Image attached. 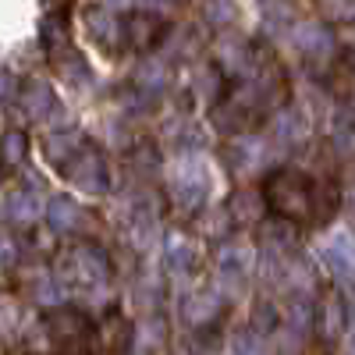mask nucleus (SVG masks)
<instances>
[{
  "label": "nucleus",
  "instance_id": "nucleus-3",
  "mask_svg": "<svg viewBox=\"0 0 355 355\" xmlns=\"http://www.w3.org/2000/svg\"><path fill=\"white\" fill-rule=\"evenodd\" d=\"M61 174L68 178V185H75V189H82V192H107V185H110V174H107V160H103V153L96 150L93 142H82L78 150L61 164Z\"/></svg>",
  "mask_w": 355,
  "mask_h": 355
},
{
  "label": "nucleus",
  "instance_id": "nucleus-21",
  "mask_svg": "<svg viewBox=\"0 0 355 355\" xmlns=\"http://www.w3.org/2000/svg\"><path fill=\"white\" fill-rule=\"evenodd\" d=\"M85 142V135L78 132V128H64V132H53L50 139H46V146H43V150H46V160L50 164H57V167H61L75 150H78V146Z\"/></svg>",
  "mask_w": 355,
  "mask_h": 355
},
{
  "label": "nucleus",
  "instance_id": "nucleus-9",
  "mask_svg": "<svg viewBox=\"0 0 355 355\" xmlns=\"http://www.w3.org/2000/svg\"><path fill=\"white\" fill-rule=\"evenodd\" d=\"M96 345H100L103 355H125V352L135 345L132 323H128L121 313H110V316L100 323V331H96Z\"/></svg>",
  "mask_w": 355,
  "mask_h": 355
},
{
  "label": "nucleus",
  "instance_id": "nucleus-5",
  "mask_svg": "<svg viewBox=\"0 0 355 355\" xmlns=\"http://www.w3.org/2000/svg\"><path fill=\"white\" fill-rule=\"evenodd\" d=\"M46 331L64 352H78L82 345H89V320H85V313H78L71 306L50 309L46 313Z\"/></svg>",
  "mask_w": 355,
  "mask_h": 355
},
{
  "label": "nucleus",
  "instance_id": "nucleus-12",
  "mask_svg": "<svg viewBox=\"0 0 355 355\" xmlns=\"http://www.w3.org/2000/svg\"><path fill=\"white\" fill-rule=\"evenodd\" d=\"M85 28L93 43H100L103 50H114L117 40L125 36V21H117V15L107 8H85Z\"/></svg>",
  "mask_w": 355,
  "mask_h": 355
},
{
  "label": "nucleus",
  "instance_id": "nucleus-6",
  "mask_svg": "<svg viewBox=\"0 0 355 355\" xmlns=\"http://www.w3.org/2000/svg\"><path fill=\"white\" fill-rule=\"evenodd\" d=\"M323 263H327V270L338 274L341 281H355V234L352 231H334L327 242L320 249Z\"/></svg>",
  "mask_w": 355,
  "mask_h": 355
},
{
  "label": "nucleus",
  "instance_id": "nucleus-37",
  "mask_svg": "<svg viewBox=\"0 0 355 355\" xmlns=\"http://www.w3.org/2000/svg\"><path fill=\"white\" fill-rule=\"evenodd\" d=\"M348 348H352V355H355V334H352V338H348Z\"/></svg>",
  "mask_w": 355,
  "mask_h": 355
},
{
  "label": "nucleus",
  "instance_id": "nucleus-7",
  "mask_svg": "<svg viewBox=\"0 0 355 355\" xmlns=\"http://www.w3.org/2000/svg\"><path fill=\"white\" fill-rule=\"evenodd\" d=\"M167 33V21L160 15H150V11H135L125 18V43L132 50H153Z\"/></svg>",
  "mask_w": 355,
  "mask_h": 355
},
{
  "label": "nucleus",
  "instance_id": "nucleus-10",
  "mask_svg": "<svg viewBox=\"0 0 355 355\" xmlns=\"http://www.w3.org/2000/svg\"><path fill=\"white\" fill-rule=\"evenodd\" d=\"M46 224L57 231V234H75L85 227V210L71 199V196H53L46 202Z\"/></svg>",
  "mask_w": 355,
  "mask_h": 355
},
{
  "label": "nucleus",
  "instance_id": "nucleus-33",
  "mask_svg": "<svg viewBox=\"0 0 355 355\" xmlns=\"http://www.w3.org/2000/svg\"><path fill=\"white\" fill-rule=\"evenodd\" d=\"M231 18H234V4H231V0H210V4H206V21L227 25Z\"/></svg>",
  "mask_w": 355,
  "mask_h": 355
},
{
  "label": "nucleus",
  "instance_id": "nucleus-26",
  "mask_svg": "<svg viewBox=\"0 0 355 355\" xmlns=\"http://www.w3.org/2000/svg\"><path fill=\"white\" fill-rule=\"evenodd\" d=\"M196 93H199L206 103L224 100V71H220V68H202L199 78H196Z\"/></svg>",
  "mask_w": 355,
  "mask_h": 355
},
{
  "label": "nucleus",
  "instance_id": "nucleus-14",
  "mask_svg": "<svg viewBox=\"0 0 355 355\" xmlns=\"http://www.w3.org/2000/svg\"><path fill=\"white\" fill-rule=\"evenodd\" d=\"M164 263H167V270H174V274H189L192 266L199 263V245H196L192 234L171 231L167 245H164Z\"/></svg>",
  "mask_w": 355,
  "mask_h": 355
},
{
  "label": "nucleus",
  "instance_id": "nucleus-4",
  "mask_svg": "<svg viewBox=\"0 0 355 355\" xmlns=\"http://www.w3.org/2000/svg\"><path fill=\"white\" fill-rule=\"evenodd\" d=\"M206 192H210V178H206V167L199 157H178L174 164V178H171V199L178 210H199L206 202Z\"/></svg>",
  "mask_w": 355,
  "mask_h": 355
},
{
  "label": "nucleus",
  "instance_id": "nucleus-23",
  "mask_svg": "<svg viewBox=\"0 0 355 355\" xmlns=\"http://www.w3.org/2000/svg\"><path fill=\"white\" fill-rule=\"evenodd\" d=\"M263 245H266V252H274V256H281L284 249H291L295 245V227H291V220H266L263 224Z\"/></svg>",
  "mask_w": 355,
  "mask_h": 355
},
{
  "label": "nucleus",
  "instance_id": "nucleus-18",
  "mask_svg": "<svg viewBox=\"0 0 355 355\" xmlns=\"http://www.w3.org/2000/svg\"><path fill=\"white\" fill-rule=\"evenodd\" d=\"M259 160H263V142L256 135H239V139L227 146V167H234L239 174L256 171Z\"/></svg>",
  "mask_w": 355,
  "mask_h": 355
},
{
  "label": "nucleus",
  "instance_id": "nucleus-27",
  "mask_svg": "<svg viewBox=\"0 0 355 355\" xmlns=\"http://www.w3.org/2000/svg\"><path fill=\"white\" fill-rule=\"evenodd\" d=\"M40 36H43V43H46L50 50L61 46L64 36H68V21H64V15H46L43 25H40Z\"/></svg>",
  "mask_w": 355,
  "mask_h": 355
},
{
  "label": "nucleus",
  "instance_id": "nucleus-8",
  "mask_svg": "<svg viewBox=\"0 0 355 355\" xmlns=\"http://www.w3.org/2000/svg\"><path fill=\"white\" fill-rule=\"evenodd\" d=\"M15 103H21V114H25V117H33V121H43V117L53 114L57 96H53V89H50L43 78H33V82L18 85Z\"/></svg>",
  "mask_w": 355,
  "mask_h": 355
},
{
  "label": "nucleus",
  "instance_id": "nucleus-22",
  "mask_svg": "<svg viewBox=\"0 0 355 355\" xmlns=\"http://www.w3.org/2000/svg\"><path fill=\"white\" fill-rule=\"evenodd\" d=\"M28 157V135L21 128H8L0 135V167H21Z\"/></svg>",
  "mask_w": 355,
  "mask_h": 355
},
{
  "label": "nucleus",
  "instance_id": "nucleus-29",
  "mask_svg": "<svg viewBox=\"0 0 355 355\" xmlns=\"http://www.w3.org/2000/svg\"><path fill=\"white\" fill-rule=\"evenodd\" d=\"M220 348V338L214 334V327H196V334L189 338V352L196 355H217Z\"/></svg>",
  "mask_w": 355,
  "mask_h": 355
},
{
  "label": "nucleus",
  "instance_id": "nucleus-35",
  "mask_svg": "<svg viewBox=\"0 0 355 355\" xmlns=\"http://www.w3.org/2000/svg\"><path fill=\"white\" fill-rule=\"evenodd\" d=\"M18 96V82H15V75H0V100H15Z\"/></svg>",
  "mask_w": 355,
  "mask_h": 355
},
{
  "label": "nucleus",
  "instance_id": "nucleus-30",
  "mask_svg": "<svg viewBox=\"0 0 355 355\" xmlns=\"http://www.w3.org/2000/svg\"><path fill=\"white\" fill-rule=\"evenodd\" d=\"M313 313H316V306H313L309 299H295V302L288 306V320H291V327H295V331L313 327Z\"/></svg>",
  "mask_w": 355,
  "mask_h": 355
},
{
  "label": "nucleus",
  "instance_id": "nucleus-25",
  "mask_svg": "<svg viewBox=\"0 0 355 355\" xmlns=\"http://www.w3.org/2000/svg\"><path fill=\"white\" fill-rule=\"evenodd\" d=\"M57 68H61V75H64L71 85L93 82V71H89V64L82 61V53H75V50H64L61 57H57Z\"/></svg>",
  "mask_w": 355,
  "mask_h": 355
},
{
  "label": "nucleus",
  "instance_id": "nucleus-16",
  "mask_svg": "<svg viewBox=\"0 0 355 355\" xmlns=\"http://www.w3.org/2000/svg\"><path fill=\"white\" fill-rule=\"evenodd\" d=\"M345 323H348V309H345V302L338 299V295H327L323 302H316L313 327L327 338V341H334V338L345 334Z\"/></svg>",
  "mask_w": 355,
  "mask_h": 355
},
{
  "label": "nucleus",
  "instance_id": "nucleus-11",
  "mask_svg": "<svg viewBox=\"0 0 355 355\" xmlns=\"http://www.w3.org/2000/svg\"><path fill=\"white\" fill-rule=\"evenodd\" d=\"M182 316L192 323V327H214V323L224 316V295L220 291H196L182 306Z\"/></svg>",
  "mask_w": 355,
  "mask_h": 355
},
{
  "label": "nucleus",
  "instance_id": "nucleus-2",
  "mask_svg": "<svg viewBox=\"0 0 355 355\" xmlns=\"http://www.w3.org/2000/svg\"><path fill=\"white\" fill-rule=\"evenodd\" d=\"M57 277L71 288H100L110 277V259L100 245L78 242L57 259Z\"/></svg>",
  "mask_w": 355,
  "mask_h": 355
},
{
  "label": "nucleus",
  "instance_id": "nucleus-19",
  "mask_svg": "<svg viewBox=\"0 0 355 355\" xmlns=\"http://www.w3.org/2000/svg\"><path fill=\"white\" fill-rule=\"evenodd\" d=\"M4 210H8V217H11V224H18V227H33L36 220H40V199H36V192H28V189H15L11 196H8V202H4Z\"/></svg>",
  "mask_w": 355,
  "mask_h": 355
},
{
  "label": "nucleus",
  "instance_id": "nucleus-17",
  "mask_svg": "<svg viewBox=\"0 0 355 355\" xmlns=\"http://www.w3.org/2000/svg\"><path fill=\"white\" fill-rule=\"evenodd\" d=\"M306 132H309V121H306V114H302L299 107H281V110L274 114V121H270V135H274V142H281V146L302 142Z\"/></svg>",
  "mask_w": 355,
  "mask_h": 355
},
{
  "label": "nucleus",
  "instance_id": "nucleus-20",
  "mask_svg": "<svg viewBox=\"0 0 355 355\" xmlns=\"http://www.w3.org/2000/svg\"><path fill=\"white\" fill-rule=\"evenodd\" d=\"M252 249L249 245H239V242H227V245H220V252H217V266H220V274L224 277H234V281H242L249 270H252Z\"/></svg>",
  "mask_w": 355,
  "mask_h": 355
},
{
  "label": "nucleus",
  "instance_id": "nucleus-24",
  "mask_svg": "<svg viewBox=\"0 0 355 355\" xmlns=\"http://www.w3.org/2000/svg\"><path fill=\"white\" fill-rule=\"evenodd\" d=\"M167 82H171V75H167V68H164L160 61H150V64H142V68L135 71V85H139V93H142L146 100L157 96V93H164Z\"/></svg>",
  "mask_w": 355,
  "mask_h": 355
},
{
  "label": "nucleus",
  "instance_id": "nucleus-36",
  "mask_svg": "<svg viewBox=\"0 0 355 355\" xmlns=\"http://www.w3.org/2000/svg\"><path fill=\"white\" fill-rule=\"evenodd\" d=\"M348 206H352V217H355V189H352V196H348Z\"/></svg>",
  "mask_w": 355,
  "mask_h": 355
},
{
  "label": "nucleus",
  "instance_id": "nucleus-1",
  "mask_svg": "<svg viewBox=\"0 0 355 355\" xmlns=\"http://www.w3.org/2000/svg\"><path fill=\"white\" fill-rule=\"evenodd\" d=\"M263 199H266V210H274L281 220L299 224L316 217V185L302 171H291V167L274 171L263 185Z\"/></svg>",
  "mask_w": 355,
  "mask_h": 355
},
{
  "label": "nucleus",
  "instance_id": "nucleus-34",
  "mask_svg": "<svg viewBox=\"0 0 355 355\" xmlns=\"http://www.w3.org/2000/svg\"><path fill=\"white\" fill-rule=\"evenodd\" d=\"M18 263V242L11 239V234H0V266H15Z\"/></svg>",
  "mask_w": 355,
  "mask_h": 355
},
{
  "label": "nucleus",
  "instance_id": "nucleus-28",
  "mask_svg": "<svg viewBox=\"0 0 355 355\" xmlns=\"http://www.w3.org/2000/svg\"><path fill=\"white\" fill-rule=\"evenodd\" d=\"M231 355H266L259 331H239L231 338Z\"/></svg>",
  "mask_w": 355,
  "mask_h": 355
},
{
  "label": "nucleus",
  "instance_id": "nucleus-15",
  "mask_svg": "<svg viewBox=\"0 0 355 355\" xmlns=\"http://www.w3.org/2000/svg\"><path fill=\"white\" fill-rule=\"evenodd\" d=\"M295 46H299L306 57H327L334 50V33L323 21H302L295 25Z\"/></svg>",
  "mask_w": 355,
  "mask_h": 355
},
{
  "label": "nucleus",
  "instance_id": "nucleus-39",
  "mask_svg": "<svg viewBox=\"0 0 355 355\" xmlns=\"http://www.w3.org/2000/svg\"><path fill=\"white\" fill-rule=\"evenodd\" d=\"M0 182H4V167H0Z\"/></svg>",
  "mask_w": 355,
  "mask_h": 355
},
{
  "label": "nucleus",
  "instance_id": "nucleus-13",
  "mask_svg": "<svg viewBox=\"0 0 355 355\" xmlns=\"http://www.w3.org/2000/svg\"><path fill=\"white\" fill-rule=\"evenodd\" d=\"M224 210H227L231 224H256L266 217V199L259 189H234Z\"/></svg>",
  "mask_w": 355,
  "mask_h": 355
},
{
  "label": "nucleus",
  "instance_id": "nucleus-38",
  "mask_svg": "<svg viewBox=\"0 0 355 355\" xmlns=\"http://www.w3.org/2000/svg\"><path fill=\"white\" fill-rule=\"evenodd\" d=\"M110 4H125V0H110Z\"/></svg>",
  "mask_w": 355,
  "mask_h": 355
},
{
  "label": "nucleus",
  "instance_id": "nucleus-31",
  "mask_svg": "<svg viewBox=\"0 0 355 355\" xmlns=\"http://www.w3.org/2000/svg\"><path fill=\"white\" fill-rule=\"evenodd\" d=\"M277 309L270 306V302H259L256 309H252V331H259V334H270L274 327H277Z\"/></svg>",
  "mask_w": 355,
  "mask_h": 355
},
{
  "label": "nucleus",
  "instance_id": "nucleus-32",
  "mask_svg": "<svg viewBox=\"0 0 355 355\" xmlns=\"http://www.w3.org/2000/svg\"><path fill=\"white\" fill-rule=\"evenodd\" d=\"M334 146H338L345 157H355V121H352V117L338 121V128H334Z\"/></svg>",
  "mask_w": 355,
  "mask_h": 355
}]
</instances>
